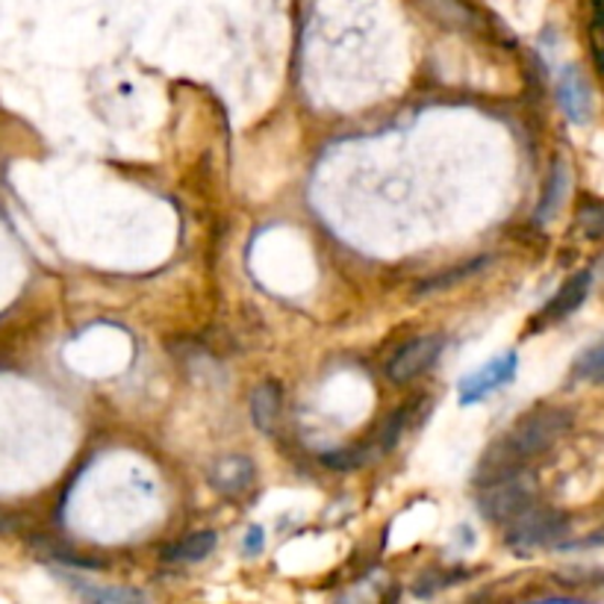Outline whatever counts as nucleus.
<instances>
[{"mask_svg": "<svg viewBox=\"0 0 604 604\" xmlns=\"http://www.w3.org/2000/svg\"><path fill=\"white\" fill-rule=\"evenodd\" d=\"M558 101L560 110L567 112V119L572 124H586L590 121V110H593V101H590V89H586V80L581 77L575 65H567L558 77Z\"/></svg>", "mask_w": 604, "mask_h": 604, "instance_id": "0eeeda50", "label": "nucleus"}, {"mask_svg": "<svg viewBox=\"0 0 604 604\" xmlns=\"http://www.w3.org/2000/svg\"><path fill=\"white\" fill-rule=\"evenodd\" d=\"M442 337H419L407 342L389 363H386V377L395 384H407L421 372L433 366V360L440 358Z\"/></svg>", "mask_w": 604, "mask_h": 604, "instance_id": "20e7f679", "label": "nucleus"}, {"mask_svg": "<svg viewBox=\"0 0 604 604\" xmlns=\"http://www.w3.org/2000/svg\"><path fill=\"white\" fill-rule=\"evenodd\" d=\"M567 534V519L549 507H528L507 523V546L516 551H534L558 542Z\"/></svg>", "mask_w": 604, "mask_h": 604, "instance_id": "7ed1b4c3", "label": "nucleus"}, {"mask_svg": "<svg viewBox=\"0 0 604 604\" xmlns=\"http://www.w3.org/2000/svg\"><path fill=\"white\" fill-rule=\"evenodd\" d=\"M569 193V172L563 163H554L549 177V186H546V195H542L540 210H537V221H549L554 212L560 210V204Z\"/></svg>", "mask_w": 604, "mask_h": 604, "instance_id": "9d476101", "label": "nucleus"}, {"mask_svg": "<svg viewBox=\"0 0 604 604\" xmlns=\"http://www.w3.org/2000/svg\"><path fill=\"white\" fill-rule=\"evenodd\" d=\"M534 504V477L523 469L498 475L481 484L477 493V510L484 519L495 525H507L513 516H519Z\"/></svg>", "mask_w": 604, "mask_h": 604, "instance_id": "f03ea898", "label": "nucleus"}, {"mask_svg": "<svg viewBox=\"0 0 604 604\" xmlns=\"http://www.w3.org/2000/svg\"><path fill=\"white\" fill-rule=\"evenodd\" d=\"M578 224L584 230L586 237H604V204H593V207H584L581 216H578Z\"/></svg>", "mask_w": 604, "mask_h": 604, "instance_id": "4468645a", "label": "nucleus"}, {"mask_svg": "<svg viewBox=\"0 0 604 604\" xmlns=\"http://www.w3.org/2000/svg\"><path fill=\"white\" fill-rule=\"evenodd\" d=\"M210 481L219 493L239 495L254 481V466L248 458H224L210 469Z\"/></svg>", "mask_w": 604, "mask_h": 604, "instance_id": "6e6552de", "label": "nucleus"}, {"mask_svg": "<svg viewBox=\"0 0 604 604\" xmlns=\"http://www.w3.org/2000/svg\"><path fill=\"white\" fill-rule=\"evenodd\" d=\"M77 590H80L86 598H95V602H139V598H142V593H136V590H119V586H112V590H98V586L77 584Z\"/></svg>", "mask_w": 604, "mask_h": 604, "instance_id": "ddd939ff", "label": "nucleus"}, {"mask_svg": "<svg viewBox=\"0 0 604 604\" xmlns=\"http://www.w3.org/2000/svg\"><path fill=\"white\" fill-rule=\"evenodd\" d=\"M251 419L263 433H272L277 428V419H281V386L275 381H266L260 384L251 393Z\"/></svg>", "mask_w": 604, "mask_h": 604, "instance_id": "1a4fd4ad", "label": "nucleus"}, {"mask_svg": "<svg viewBox=\"0 0 604 604\" xmlns=\"http://www.w3.org/2000/svg\"><path fill=\"white\" fill-rule=\"evenodd\" d=\"M575 377L590 381V384H604V342L575 360Z\"/></svg>", "mask_w": 604, "mask_h": 604, "instance_id": "f8f14e48", "label": "nucleus"}, {"mask_svg": "<svg viewBox=\"0 0 604 604\" xmlns=\"http://www.w3.org/2000/svg\"><path fill=\"white\" fill-rule=\"evenodd\" d=\"M219 537L212 531H195L189 534L186 540H180L175 549L168 551V560H177V563H195V560H204L216 549Z\"/></svg>", "mask_w": 604, "mask_h": 604, "instance_id": "9b49d317", "label": "nucleus"}, {"mask_svg": "<svg viewBox=\"0 0 604 604\" xmlns=\"http://www.w3.org/2000/svg\"><path fill=\"white\" fill-rule=\"evenodd\" d=\"M590 272H578V275H572L567 281V284L560 286V293L551 298L546 307H542V312L534 319V328H546V325H554V321H563L567 316H572V312L584 304L586 293H590Z\"/></svg>", "mask_w": 604, "mask_h": 604, "instance_id": "423d86ee", "label": "nucleus"}, {"mask_svg": "<svg viewBox=\"0 0 604 604\" xmlns=\"http://www.w3.org/2000/svg\"><path fill=\"white\" fill-rule=\"evenodd\" d=\"M516 366H519V358L510 351V354H502L493 363H486L484 369H477L475 375L463 377V384H460V404H475L490 393H495L498 386L510 384L513 377H516Z\"/></svg>", "mask_w": 604, "mask_h": 604, "instance_id": "39448f33", "label": "nucleus"}, {"mask_svg": "<svg viewBox=\"0 0 604 604\" xmlns=\"http://www.w3.org/2000/svg\"><path fill=\"white\" fill-rule=\"evenodd\" d=\"M242 551H245L248 558H254V554L263 551V528H251V531H248L245 542H242Z\"/></svg>", "mask_w": 604, "mask_h": 604, "instance_id": "2eb2a0df", "label": "nucleus"}, {"mask_svg": "<svg viewBox=\"0 0 604 604\" xmlns=\"http://www.w3.org/2000/svg\"><path fill=\"white\" fill-rule=\"evenodd\" d=\"M569 421L572 419L567 410L528 413L523 421H516L502 440L495 442L493 449L486 451L477 481L484 484V481L523 469L525 460L540 458L542 451H549L567 433Z\"/></svg>", "mask_w": 604, "mask_h": 604, "instance_id": "f257e3e1", "label": "nucleus"}]
</instances>
